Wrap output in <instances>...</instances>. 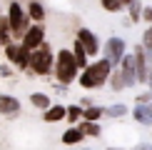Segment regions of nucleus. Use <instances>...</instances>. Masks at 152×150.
Here are the masks:
<instances>
[{"mask_svg":"<svg viewBox=\"0 0 152 150\" xmlns=\"http://www.w3.org/2000/svg\"><path fill=\"white\" fill-rule=\"evenodd\" d=\"M20 50H23V45L18 48V45H8V50H5V53H8V58L12 60V62H18V58H20Z\"/></svg>","mask_w":152,"mask_h":150,"instance_id":"obj_18","label":"nucleus"},{"mask_svg":"<svg viewBox=\"0 0 152 150\" xmlns=\"http://www.w3.org/2000/svg\"><path fill=\"white\" fill-rule=\"evenodd\" d=\"M100 115H102V110H100V108H87V110H85V118H87V120H97Z\"/></svg>","mask_w":152,"mask_h":150,"instance_id":"obj_19","label":"nucleus"},{"mask_svg":"<svg viewBox=\"0 0 152 150\" xmlns=\"http://www.w3.org/2000/svg\"><path fill=\"white\" fill-rule=\"evenodd\" d=\"M30 103L37 105V108H42V110H48V108H50V98H48V95H42V93H33V95H30Z\"/></svg>","mask_w":152,"mask_h":150,"instance_id":"obj_13","label":"nucleus"},{"mask_svg":"<svg viewBox=\"0 0 152 150\" xmlns=\"http://www.w3.org/2000/svg\"><path fill=\"white\" fill-rule=\"evenodd\" d=\"M120 3H122V5H127V3H132V0H120Z\"/></svg>","mask_w":152,"mask_h":150,"instance_id":"obj_27","label":"nucleus"},{"mask_svg":"<svg viewBox=\"0 0 152 150\" xmlns=\"http://www.w3.org/2000/svg\"><path fill=\"white\" fill-rule=\"evenodd\" d=\"M112 150H117V148H112Z\"/></svg>","mask_w":152,"mask_h":150,"instance_id":"obj_29","label":"nucleus"},{"mask_svg":"<svg viewBox=\"0 0 152 150\" xmlns=\"http://www.w3.org/2000/svg\"><path fill=\"white\" fill-rule=\"evenodd\" d=\"M30 18H33V20H37V23H40L42 18H45V8H42L40 3H30Z\"/></svg>","mask_w":152,"mask_h":150,"instance_id":"obj_14","label":"nucleus"},{"mask_svg":"<svg viewBox=\"0 0 152 150\" xmlns=\"http://www.w3.org/2000/svg\"><path fill=\"white\" fill-rule=\"evenodd\" d=\"M110 115H112V118L125 115V105H112V108H110Z\"/></svg>","mask_w":152,"mask_h":150,"instance_id":"obj_22","label":"nucleus"},{"mask_svg":"<svg viewBox=\"0 0 152 150\" xmlns=\"http://www.w3.org/2000/svg\"><path fill=\"white\" fill-rule=\"evenodd\" d=\"M135 150H152V145H137Z\"/></svg>","mask_w":152,"mask_h":150,"instance_id":"obj_26","label":"nucleus"},{"mask_svg":"<svg viewBox=\"0 0 152 150\" xmlns=\"http://www.w3.org/2000/svg\"><path fill=\"white\" fill-rule=\"evenodd\" d=\"M72 55H75V60H77V68H85V55H87V53H85V48H82L80 40L75 43V53H72Z\"/></svg>","mask_w":152,"mask_h":150,"instance_id":"obj_15","label":"nucleus"},{"mask_svg":"<svg viewBox=\"0 0 152 150\" xmlns=\"http://www.w3.org/2000/svg\"><path fill=\"white\" fill-rule=\"evenodd\" d=\"M42 35H45V30H42V25H33V28L28 30V33L23 35V45L28 50H35L42 45Z\"/></svg>","mask_w":152,"mask_h":150,"instance_id":"obj_6","label":"nucleus"},{"mask_svg":"<svg viewBox=\"0 0 152 150\" xmlns=\"http://www.w3.org/2000/svg\"><path fill=\"white\" fill-rule=\"evenodd\" d=\"M82 130L90 133V135H100V128H97V125H92V120H87L85 125H82Z\"/></svg>","mask_w":152,"mask_h":150,"instance_id":"obj_20","label":"nucleus"},{"mask_svg":"<svg viewBox=\"0 0 152 150\" xmlns=\"http://www.w3.org/2000/svg\"><path fill=\"white\" fill-rule=\"evenodd\" d=\"M65 115H67V112H65L62 105H55V108H48V110H45V120H48V123H58V120H62Z\"/></svg>","mask_w":152,"mask_h":150,"instance_id":"obj_12","label":"nucleus"},{"mask_svg":"<svg viewBox=\"0 0 152 150\" xmlns=\"http://www.w3.org/2000/svg\"><path fill=\"white\" fill-rule=\"evenodd\" d=\"M55 70H58V80L60 83H72L75 73H77V60H75V55L67 53V50H60Z\"/></svg>","mask_w":152,"mask_h":150,"instance_id":"obj_2","label":"nucleus"},{"mask_svg":"<svg viewBox=\"0 0 152 150\" xmlns=\"http://www.w3.org/2000/svg\"><path fill=\"white\" fill-rule=\"evenodd\" d=\"M20 110V100L12 95H0V112L3 115H12V112Z\"/></svg>","mask_w":152,"mask_h":150,"instance_id":"obj_9","label":"nucleus"},{"mask_svg":"<svg viewBox=\"0 0 152 150\" xmlns=\"http://www.w3.org/2000/svg\"><path fill=\"white\" fill-rule=\"evenodd\" d=\"M105 55L110 62H115V65H120V60L125 58V40L122 38H110L105 45Z\"/></svg>","mask_w":152,"mask_h":150,"instance_id":"obj_5","label":"nucleus"},{"mask_svg":"<svg viewBox=\"0 0 152 150\" xmlns=\"http://www.w3.org/2000/svg\"><path fill=\"white\" fill-rule=\"evenodd\" d=\"M110 68H112V62L107 58L92 62V65H87V70L80 75V85L82 88H100L107 80V75H110Z\"/></svg>","mask_w":152,"mask_h":150,"instance_id":"obj_1","label":"nucleus"},{"mask_svg":"<svg viewBox=\"0 0 152 150\" xmlns=\"http://www.w3.org/2000/svg\"><path fill=\"white\" fill-rule=\"evenodd\" d=\"M142 43H145V48H147L150 53H152V28L147 30V33H145V38H142Z\"/></svg>","mask_w":152,"mask_h":150,"instance_id":"obj_21","label":"nucleus"},{"mask_svg":"<svg viewBox=\"0 0 152 150\" xmlns=\"http://www.w3.org/2000/svg\"><path fill=\"white\" fill-rule=\"evenodd\" d=\"M135 120L140 125H152V105L150 103H142L135 108Z\"/></svg>","mask_w":152,"mask_h":150,"instance_id":"obj_10","label":"nucleus"},{"mask_svg":"<svg viewBox=\"0 0 152 150\" xmlns=\"http://www.w3.org/2000/svg\"><path fill=\"white\" fill-rule=\"evenodd\" d=\"M10 28H12V33L15 35H25L28 33V18H25V12L20 8V3H10Z\"/></svg>","mask_w":152,"mask_h":150,"instance_id":"obj_4","label":"nucleus"},{"mask_svg":"<svg viewBox=\"0 0 152 150\" xmlns=\"http://www.w3.org/2000/svg\"><path fill=\"white\" fill-rule=\"evenodd\" d=\"M142 15H145V20H150V23H152V8H147V10H142Z\"/></svg>","mask_w":152,"mask_h":150,"instance_id":"obj_25","label":"nucleus"},{"mask_svg":"<svg viewBox=\"0 0 152 150\" xmlns=\"http://www.w3.org/2000/svg\"><path fill=\"white\" fill-rule=\"evenodd\" d=\"M50 65H53V55H50V48L42 43L40 48H35L33 58H30V68H33L37 75H45L50 70Z\"/></svg>","mask_w":152,"mask_h":150,"instance_id":"obj_3","label":"nucleus"},{"mask_svg":"<svg viewBox=\"0 0 152 150\" xmlns=\"http://www.w3.org/2000/svg\"><path fill=\"white\" fill-rule=\"evenodd\" d=\"M122 75L127 80V85L137 80V55H125L122 58Z\"/></svg>","mask_w":152,"mask_h":150,"instance_id":"obj_8","label":"nucleus"},{"mask_svg":"<svg viewBox=\"0 0 152 150\" xmlns=\"http://www.w3.org/2000/svg\"><path fill=\"white\" fill-rule=\"evenodd\" d=\"M150 85H152V78H150Z\"/></svg>","mask_w":152,"mask_h":150,"instance_id":"obj_28","label":"nucleus"},{"mask_svg":"<svg viewBox=\"0 0 152 150\" xmlns=\"http://www.w3.org/2000/svg\"><path fill=\"white\" fill-rule=\"evenodd\" d=\"M82 135H85L82 128H70V130H65V135H62V143H65V145H75V143L82 140Z\"/></svg>","mask_w":152,"mask_h":150,"instance_id":"obj_11","label":"nucleus"},{"mask_svg":"<svg viewBox=\"0 0 152 150\" xmlns=\"http://www.w3.org/2000/svg\"><path fill=\"white\" fill-rule=\"evenodd\" d=\"M100 3H102V8H105V10H110V12H117V10H122V8H125L120 0H100Z\"/></svg>","mask_w":152,"mask_h":150,"instance_id":"obj_16","label":"nucleus"},{"mask_svg":"<svg viewBox=\"0 0 152 150\" xmlns=\"http://www.w3.org/2000/svg\"><path fill=\"white\" fill-rule=\"evenodd\" d=\"M112 88H115V90H120V88H127V80H125L122 70H117L115 75H112Z\"/></svg>","mask_w":152,"mask_h":150,"instance_id":"obj_17","label":"nucleus"},{"mask_svg":"<svg viewBox=\"0 0 152 150\" xmlns=\"http://www.w3.org/2000/svg\"><path fill=\"white\" fill-rule=\"evenodd\" d=\"M140 18V5H132V20H137Z\"/></svg>","mask_w":152,"mask_h":150,"instance_id":"obj_24","label":"nucleus"},{"mask_svg":"<svg viewBox=\"0 0 152 150\" xmlns=\"http://www.w3.org/2000/svg\"><path fill=\"white\" fill-rule=\"evenodd\" d=\"M77 40L82 43V48H85V53H87V55H97V53H100V43H97V38H95L90 30L82 28L80 33H77Z\"/></svg>","mask_w":152,"mask_h":150,"instance_id":"obj_7","label":"nucleus"},{"mask_svg":"<svg viewBox=\"0 0 152 150\" xmlns=\"http://www.w3.org/2000/svg\"><path fill=\"white\" fill-rule=\"evenodd\" d=\"M67 118H70V120H77L80 118V108H70L67 110Z\"/></svg>","mask_w":152,"mask_h":150,"instance_id":"obj_23","label":"nucleus"}]
</instances>
